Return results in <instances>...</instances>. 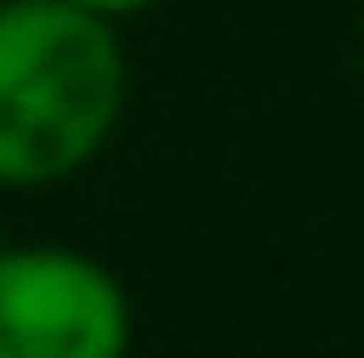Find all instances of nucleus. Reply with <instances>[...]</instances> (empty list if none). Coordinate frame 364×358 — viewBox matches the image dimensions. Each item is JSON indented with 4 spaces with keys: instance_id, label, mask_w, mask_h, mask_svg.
I'll use <instances>...</instances> for the list:
<instances>
[{
    "instance_id": "nucleus-4",
    "label": "nucleus",
    "mask_w": 364,
    "mask_h": 358,
    "mask_svg": "<svg viewBox=\"0 0 364 358\" xmlns=\"http://www.w3.org/2000/svg\"><path fill=\"white\" fill-rule=\"evenodd\" d=\"M0 243H7V237H0Z\"/></svg>"
},
{
    "instance_id": "nucleus-2",
    "label": "nucleus",
    "mask_w": 364,
    "mask_h": 358,
    "mask_svg": "<svg viewBox=\"0 0 364 358\" xmlns=\"http://www.w3.org/2000/svg\"><path fill=\"white\" fill-rule=\"evenodd\" d=\"M135 298L95 251L0 243V358H129Z\"/></svg>"
},
{
    "instance_id": "nucleus-3",
    "label": "nucleus",
    "mask_w": 364,
    "mask_h": 358,
    "mask_svg": "<svg viewBox=\"0 0 364 358\" xmlns=\"http://www.w3.org/2000/svg\"><path fill=\"white\" fill-rule=\"evenodd\" d=\"M68 7H81V14H102V21L129 27V21H142V14H156L162 0H68Z\"/></svg>"
},
{
    "instance_id": "nucleus-1",
    "label": "nucleus",
    "mask_w": 364,
    "mask_h": 358,
    "mask_svg": "<svg viewBox=\"0 0 364 358\" xmlns=\"http://www.w3.org/2000/svg\"><path fill=\"white\" fill-rule=\"evenodd\" d=\"M122 27L68 0H0V189H61L129 115Z\"/></svg>"
}]
</instances>
